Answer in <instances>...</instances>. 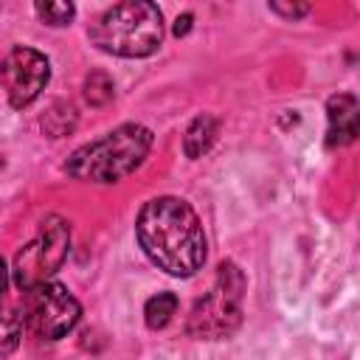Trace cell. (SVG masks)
<instances>
[{
  "instance_id": "obj_1",
  "label": "cell",
  "mask_w": 360,
  "mask_h": 360,
  "mask_svg": "<svg viewBox=\"0 0 360 360\" xmlns=\"http://www.w3.org/2000/svg\"><path fill=\"white\" fill-rule=\"evenodd\" d=\"M135 236L146 259L169 276L188 278L205 264L208 242L200 217L180 197H155L143 202L135 219Z\"/></svg>"
},
{
  "instance_id": "obj_2",
  "label": "cell",
  "mask_w": 360,
  "mask_h": 360,
  "mask_svg": "<svg viewBox=\"0 0 360 360\" xmlns=\"http://www.w3.org/2000/svg\"><path fill=\"white\" fill-rule=\"evenodd\" d=\"M152 141L155 135L143 124H121L104 138L79 146L68 158L65 172L82 183H118L146 160Z\"/></svg>"
},
{
  "instance_id": "obj_3",
  "label": "cell",
  "mask_w": 360,
  "mask_h": 360,
  "mask_svg": "<svg viewBox=\"0 0 360 360\" xmlns=\"http://www.w3.org/2000/svg\"><path fill=\"white\" fill-rule=\"evenodd\" d=\"M90 39L98 51L112 56H124V59L152 56L163 42L160 8L146 0L118 3L96 17V22L90 25Z\"/></svg>"
},
{
  "instance_id": "obj_4",
  "label": "cell",
  "mask_w": 360,
  "mask_h": 360,
  "mask_svg": "<svg viewBox=\"0 0 360 360\" xmlns=\"http://www.w3.org/2000/svg\"><path fill=\"white\" fill-rule=\"evenodd\" d=\"M242 298H245L242 270L233 262H222L214 287L191 307L186 332L197 340L231 338L242 323Z\"/></svg>"
},
{
  "instance_id": "obj_5",
  "label": "cell",
  "mask_w": 360,
  "mask_h": 360,
  "mask_svg": "<svg viewBox=\"0 0 360 360\" xmlns=\"http://www.w3.org/2000/svg\"><path fill=\"white\" fill-rule=\"evenodd\" d=\"M68 250H70V225L51 214L39 222V231L37 236L14 256V284L25 292L42 281H48L68 259Z\"/></svg>"
},
{
  "instance_id": "obj_6",
  "label": "cell",
  "mask_w": 360,
  "mask_h": 360,
  "mask_svg": "<svg viewBox=\"0 0 360 360\" xmlns=\"http://www.w3.org/2000/svg\"><path fill=\"white\" fill-rule=\"evenodd\" d=\"M82 307L73 292L59 281H42L25 290L22 323L39 340H59L79 323Z\"/></svg>"
},
{
  "instance_id": "obj_7",
  "label": "cell",
  "mask_w": 360,
  "mask_h": 360,
  "mask_svg": "<svg viewBox=\"0 0 360 360\" xmlns=\"http://www.w3.org/2000/svg\"><path fill=\"white\" fill-rule=\"evenodd\" d=\"M48 79H51V65H48L45 53H39L34 48L17 45L0 62V84L14 110L34 104L39 98V93L45 90Z\"/></svg>"
},
{
  "instance_id": "obj_8",
  "label": "cell",
  "mask_w": 360,
  "mask_h": 360,
  "mask_svg": "<svg viewBox=\"0 0 360 360\" xmlns=\"http://www.w3.org/2000/svg\"><path fill=\"white\" fill-rule=\"evenodd\" d=\"M326 146H349L357 138V98L352 93H338L326 101Z\"/></svg>"
},
{
  "instance_id": "obj_9",
  "label": "cell",
  "mask_w": 360,
  "mask_h": 360,
  "mask_svg": "<svg viewBox=\"0 0 360 360\" xmlns=\"http://www.w3.org/2000/svg\"><path fill=\"white\" fill-rule=\"evenodd\" d=\"M217 132H219V121H217L211 112L197 115V118L188 124L186 135H183V149H186V155H188L191 160L202 158V155H205V152L214 146Z\"/></svg>"
},
{
  "instance_id": "obj_10",
  "label": "cell",
  "mask_w": 360,
  "mask_h": 360,
  "mask_svg": "<svg viewBox=\"0 0 360 360\" xmlns=\"http://www.w3.org/2000/svg\"><path fill=\"white\" fill-rule=\"evenodd\" d=\"M174 312H177V295L174 292H158L143 304V321L149 329H163Z\"/></svg>"
},
{
  "instance_id": "obj_11",
  "label": "cell",
  "mask_w": 360,
  "mask_h": 360,
  "mask_svg": "<svg viewBox=\"0 0 360 360\" xmlns=\"http://www.w3.org/2000/svg\"><path fill=\"white\" fill-rule=\"evenodd\" d=\"M73 127H76V110H73L70 104H65V101L51 104V110L42 115V129H45V135H51V138H62V135H68Z\"/></svg>"
},
{
  "instance_id": "obj_12",
  "label": "cell",
  "mask_w": 360,
  "mask_h": 360,
  "mask_svg": "<svg viewBox=\"0 0 360 360\" xmlns=\"http://www.w3.org/2000/svg\"><path fill=\"white\" fill-rule=\"evenodd\" d=\"M112 96H115V84H112L110 73L93 70V73L84 79V98H87V104L104 107L107 101H112Z\"/></svg>"
},
{
  "instance_id": "obj_13",
  "label": "cell",
  "mask_w": 360,
  "mask_h": 360,
  "mask_svg": "<svg viewBox=\"0 0 360 360\" xmlns=\"http://www.w3.org/2000/svg\"><path fill=\"white\" fill-rule=\"evenodd\" d=\"M34 11H37V17H39L45 25L62 28V25H70V20H73V14H76V6H73V3L48 0V3H37Z\"/></svg>"
},
{
  "instance_id": "obj_14",
  "label": "cell",
  "mask_w": 360,
  "mask_h": 360,
  "mask_svg": "<svg viewBox=\"0 0 360 360\" xmlns=\"http://www.w3.org/2000/svg\"><path fill=\"white\" fill-rule=\"evenodd\" d=\"M22 338V326H20V318L11 315L6 307H0V357L11 354L17 349Z\"/></svg>"
},
{
  "instance_id": "obj_15",
  "label": "cell",
  "mask_w": 360,
  "mask_h": 360,
  "mask_svg": "<svg viewBox=\"0 0 360 360\" xmlns=\"http://www.w3.org/2000/svg\"><path fill=\"white\" fill-rule=\"evenodd\" d=\"M270 11H276V14H281V17H287V20H298V17H304V14H309V6H284V3H270Z\"/></svg>"
},
{
  "instance_id": "obj_16",
  "label": "cell",
  "mask_w": 360,
  "mask_h": 360,
  "mask_svg": "<svg viewBox=\"0 0 360 360\" xmlns=\"http://www.w3.org/2000/svg\"><path fill=\"white\" fill-rule=\"evenodd\" d=\"M191 14H183V17H177V22H174V37H183V34H188V28H191Z\"/></svg>"
},
{
  "instance_id": "obj_17",
  "label": "cell",
  "mask_w": 360,
  "mask_h": 360,
  "mask_svg": "<svg viewBox=\"0 0 360 360\" xmlns=\"http://www.w3.org/2000/svg\"><path fill=\"white\" fill-rule=\"evenodd\" d=\"M6 287H8V267H6V262L0 259V295L6 292Z\"/></svg>"
}]
</instances>
